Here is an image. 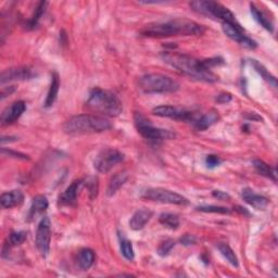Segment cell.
Here are the masks:
<instances>
[{
	"instance_id": "cb8c5ba5",
	"label": "cell",
	"mask_w": 278,
	"mask_h": 278,
	"mask_svg": "<svg viewBox=\"0 0 278 278\" xmlns=\"http://www.w3.org/2000/svg\"><path fill=\"white\" fill-rule=\"evenodd\" d=\"M253 166H254V169H256V171L260 174V175L272 179L273 181L277 180L276 169L272 168V166H269L264 161L259 160V159H257V160H253Z\"/></svg>"
},
{
	"instance_id": "ab89813d",
	"label": "cell",
	"mask_w": 278,
	"mask_h": 278,
	"mask_svg": "<svg viewBox=\"0 0 278 278\" xmlns=\"http://www.w3.org/2000/svg\"><path fill=\"white\" fill-rule=\"evenodd\" d=\"M237 212H239L240 214H243V215H250V213L247 211V209L245 208H242V206H236V208H234Z\"/></svg>"
},
{
	"instance_id": "f1b7e54d",
	"label": "cell",
	"mask_w": 278,
	"mask_h": 278,
	"mask_svg": "<svg viewBox=\"0 0 278 278\" xmlns=\"http://www.w3.org/2000/svg\"><path fill=\"white\" fill-rule=\"evenodd\" d=\"M159 222H160L163 226L170 229H177L180 224L178 217L173 213H162L161 215L159 217Z\"/></svg>"
},
{
	"instance_id": "4dcf8cb0",
	"label": "cell",
	"mask_w": 278,
	"mask_h": 278,
	"mask_svg": "<svg viewBox=\"0 0 278 278\" xmlns=\"http://www.w3.org/2000/svg\"><path fill=\"white\" fill-rule=\"evenodd\" d=\"M27 233L26 232H12L9 237H8V247H18L26 240Z\"/></svg>"
},
{
	"instance_id": "8d00e7d4",
	"label": "cell",
	"mask_w": 278,
	"mask_h": 278,
	"mask_svg": "<svg viewBox=\"0 0 278 278\" xmlns=\"http://www.w3.org/2000/svg\"><path fill=\"white\" fill-rule=\"evenodd\" d=\"M179 242L181 244H184V245H192V244H195L197 242V238L194 235L187 234V235H184L180 238Z\"/></svg>"
},
{
	"instance_id": "d6a6232c",
	"label": "cell",
	"mask_w": 278,
	"mask_h": 278,
	"mask_svg": "<svg viewBox=\"0 0 278 278\" xmlns=\"http://www.w3.org/2000/svg\"><path fill=\"white\" fill-rule=\"evenodd\" d=\"M175 247V241L173 239H166L165 241L161 242V244L159 245L158 248V254L161 257H166L168 254H170V252L172 251V249Z\"/></svg>"
},
{
	"instance_id": "e575fe53",
	"label": "cell",
	"mask_w": 278,
	"mask_h": 278,
	"mask_svg": "<svg viewBox=\"0 0 278 278\" xmlns=\"http://www.w3.org/2000/svg\"><path fill=\"white\" fill-rule=\"evenodd\" d=\"M87 186H88L90 197L95 198L98 194V182L96 178H91V180L87 181Z\"/></svg>"
},
{
	"instance_id": "7c38bea8",
	"label": "cell",
	"mask_w": 278,
	"mask_h": 278,
	"mask_svg": "<svg viewBox=\"0 0 278 278\" xmlns=\"http://www.w3.org/2000/svg\"><path fill=\"white\" fill-rule=\"evenodd\" d=\"M222 29H223L227 37H229L232 41L238 43L239 45L245 47V48L256 49L258 47L257 42L245 35L242 27L239 24L234 25L229 24V23H222Z\"/></svg>"
},
{
	"instance_id": "5bb4252c",
	"label": "cell",
	"mask_w": 278,
	"mask_h": 278,
	"mask_svg": "<svg viewBox=\"0 0 278 278\" xmlns=\"http://www.w3.org/2000/svg\"><path fill=\"white\" fill-rule=\"evenodd\" d=\"M26 105L24 101H15L10 107H8L2 114V124L4 126L11 125L17 122L22 114L25 112Z\"/></svg>"
},
{
	"instance_id": "2e32d148",
	"label": "cell",
	"mask_w": 278,
	"mask_h": 278,
	"mask_svg": "<svg viewBox=\"0 0 278 278\" xmlns=\"http://www.w3.org/2000/svg\"><path fill=\"white\" fill-rule=\"evenodd\" d=\"M219 120H220V115L218 111L210 110L209 112L197 116L196 120L193 123H194V127L197 131H205L210 129L212 125L218 123Z\"/></svg>"
},
{
	"instance_id": "3957f363",
	"label": "cell",
	"mask_w": 278,
	"mask_h": 278,
	"mask_svg": "<svg viewBox=\"0 0 278 278\" xmlns=\"http://www.w3.org/2000/svg\"><path fill=\"white\" fill-rule=\"evenodd\" d=\"M112 124L101 115L81 114L72 116L63 125V130L69 135H83L91 133H102L109 131Z\"/></svg>"
},
{
	"instance_id": "30bf717a",
	"label": "cell",
	"mask_w": 278,
	"mask_h": 278,
	"mask_svg": "<svg viewBox=\"0 0 278 278\" xmlns=\"http://www.w3.org/2000/svg\"><path fill=\"white\" fill-rule=\"evenodd\" d=\"M152 113L160 117H169L172 120L176 121H185V122H194L198 116L196 113L188 111L186 109L173 107V106H159L153 108Z\"/></svg>"
},
{
	"instance_id": "d590c367",
	"label": "cell",
	"mask_w": 278,
	"mask_h": 278,
	"mask_svg": "<svg viewBox=\"0 0 278 278\" xmlns=\"http://www.w3.org/2000/svg\"><path fill=\"white\" fill-rule=\"evenodd\" d=\"M215 100L218 103H221V105H225V103H228L233 100V96L229 92H221L220 95H218Z\"/></svg>"
},
{
	"instance_id": "7a4b0ae2",
	"label": "cell",
	"mask_w": 278,
	"mask_h": 278,
	"mask_svg": "<svg viewBox=\"0 0 278 278\" xmlns=\"http://www.w3.org/2000/svg\"><path fill=\"white\" fill-rule=\"evenodd\" d=\"M204 27L187 19H174L166 22L150 23L141 28L140 34L145 37L198 36L204 33Z\"/></svg>"
},
{
	"instance_id": "836d02e7",
	"label": "cell",
	"mask_w": 278,
	"mask_h": 278,
	"mask_svg": "<svg viewBox=\"0 0 278 278\" xmlns=\"http://www.w3.org/2000/svg\"><path fill=\"white\" fill-rule=\"evenodd\" d=\"M221 159L215 155H209L205 158V164L209 169H214L221 164Z\"/></svg>"
},
{
	"instance_id": "f35d334b",
	"label": "cell",
	"mask_w": 278,
	"mask_h": 278,
	"mask_svg": "<svg viewBox=\"0 0 278 278\" xmlns=\"http://www.w3.org/2000/svg\"><path fill=\"white\" fill-rule=\"evenodd\" d=\"M212 196L214 198H217L218 200H229L230 199V196L225 192H222V190H213Z\"/></svg>"
},
{
	"instance_id": "4316f807",
	"label": "cell",
	"mask_w": 278,
	"mask_h": 278,
	"mask_svg": "<svg viewBox=\"0 0 278 278\" xmlns=\"http://www.w3.org/2000/svg\"><path fill=\"white\" fill-rule=\"evenodd\" d=\"M47 6H48V3L47 2H41L37 5L33 15H32V18L28 21H26V23H25L26 29H34L37 26L38 21L41 20L42 15L45 13Z\"/></svg>"
},
{
	"instance_id": "7402d4cb",
	"label": "cell",
	"mask_w": 278,
	"mask_h": 278,
	"mask_svg": "<svg viewBox=\"0 0 278 278\" xmlns=\"http://www.w3.org/2000/svg\"><path fill=\"white\" fill-rule=\"evenodd\" d=\"M59 88H60L59 74L57 72H53L51 74V83H50V87H49V90H48V95H47V98L45 101L46 108H50L55 102V100H57Z\"/></svg>"
},
{
	"instance_id": "ac0fdd59",
	"label": "cell",
	"mask_w": 278,
	"mask_h": 278,
	"mask_svg": "<svg viewBox=\"0 0 278 278\" xmlns=\"http://www.w3.org/2000/svg\"><path fill=\"white\" fill-rule=\"evenodd\" d=\"M153 213L151 210L140 209L133 214L130 221V227L133 230H140L146 226V224L152 218Z\"/></svg>"
},
{
	"instance_id": "52a82bcc",
	"label": "cell",
	"mask_w": 278,
	"mask_h": 278,
	"mask_svg": "<svg viewBox=\"0 0 278 278\" xmlns=\"http://www.w3.org/2000/svg\"><path fill=\"white\" fill-rule=\"evenodd\" d=\"M134 123L138 133L149 141L159 142L164 139H171L172 137H174V134L170 131L155 127L152 123L140 112H136L134 114Z\"/></svg>"
},
{
	"instance_id": "5b68a950",
	"label": "cell",
	"mask_w": 278,
	"mask_h": 278,
	"mask_svg": "<svg viewBox=\"0 0 278 278\" xmlns=\"http://www.w3.org/2000/svg\"><path fill=\"white\" fill-rule=\"evenodd\" d=\"M138 85L145 94H170L179 89V84L175 79L159 73L142 75Z\"/></svg>"
},
{
	"instance_id": "83f0119b",
	"label": "cell",
	"mask_w": 278,
	"mask_h": 278,
	"mask_svg": "<svg viewBox=\"0 0 278 278\" xmlns=\"http://www.w3.org/2000/svg\"><path fill=\"white\" fill-rule=\"evenodd\" d=\"M218 249L221 252L222 256H223L230 264L235 267L239 266V262H238V258L235 254L234 250L229 247V244L225 243V242H220L218 244Z\"/></svg>"
},
{
	"instance_id": "603a6c76",
	"label": "cell",
	"mask_w": 278,
	"mask_h": 278,
	"mask_svg": "<svg viewBox=\"0 0 278 278\" xmlns=\"http://www.w3.org/2000/svg\"><path fill=\"white\" fill-rule=\"evenodd\" d=\"M127 178H129V174H127L126 172L116 173L109 181V185L107 188V195L109 197L114 196L117 193V190L125 184Z\"/></svg>"
},
{
	"instance_id": "6da1fadb",
	"label": "cell",
	"mask_w": 278,
	"mask_h": 278,
	"mask_svg": "<svg viewBox=\"0 0 278 278\" xmlns=\"http://www.w3.org/2000/svg\"><path fill=\"white\" fill-rule=\"evenodd\" d=\"M161 58L165 63L176 69L180 73L198 79V81L214 83L219 79V77L205 66L204 60H198L192 55L175 51H163Z\"/></svg>"
},
{
	"instance_id": "8992f818",
	"label": "cell",
	"mask_w": 278,
	"mask_h": 278,
	"mask_svg": "<svg viewBox=\"0 0 278 278\" xmlns=\"http://www.w3.org/2000/svg\"><path fill=\"white\" fill-rule=\"evenodd\" d=\"M189 6L194 11L206 15V17L219 19L222 23H229L234 25L239 24L236 21L234 13L220 3L211 2V0H198V2H192Z\"/></svg>"
},
{
	"instance_id": "d6986e66",
	"label": "cell",
	"mask_w": 278,
	"mask_h": 278,
	"mask_svg": "<svg viewBox=\"0 0 278 278\" xmlns=\"http://www.w3.org/2000/svg\"><path fill=\"white\" fill-rule=\"evenodd\" d=\"M24 201V195L19 189L11 190L9 193H5L0 197V203L4 209H11L18 206Z\"/></svg>"
},
{
	"instance_id": "277c9868",
	"label": "cell",
	"mask_w": 278,
	"mask_h": 278,
	"mask_svg": "<svg viewBox=\"0 0 278 278\" xmlns=\"http://www.w3.org/2000/svg\"><path fill=\"white\" fill-rule=\"evenodd\" d=\"M90 110L106 116H118L123 111L121 100L113 92L95 87L89 91L86 102Z\"/></svg>"
},
{
	"instance_id": "9c48e42d",
	"label": "cell",
	"mask_w": 278,
	"mask_h": 278,
	"mask_svg": "<svg viewBox=\"0 0 278 278\" xmlns=\"http://www.w3.org/2000/svg\"><path fill=\"white\" fill-rule=\"evenodd\" d=\"M124 160V155L113 148H107L100 151L94 161V166L99 173L106 174L112 170L115 165Z\"/></svg>"
},
{
	"instance_id": "4fadbf2b",
	"label": "cell",
	"mask_w": 278,
	"mask_h": 278,
	"mask_svg": "<svg viewBox=\"0 0 278 278\" xmlns=\"http://www.w3.org/2000/svg\"><path fill=\"white\" fill-rule=\"evenodd\" d=\"M35 73L33 70L28 67H19V68H11L7 69L0 75V83L3 85L10 82L17 81H27V79L33 78Z\"/></svg>"
},
{
	"instance_id": "9a60e30c",
	"label": "cell",
	"mask_w": 278,
	"mask_h": 278,
	"mask_svg": "<svg viewBox=\"0 0 278 278\" xmlns=\"http://www.w3.org/2000/svg\"><path fill=\"white\" fill-rule=\"evenodd\" d=\"M241 197L245 202L257 210H265L269 204V200L266 197L256 194L250 188L242 189Z\"/></svg>"
},
{
	"instance_id": "44dd1931",
	"label": "cell",
	"mask_w": 278,
	"mask_h": 278,
	"mask_svg": "<svg viewBox=\"0 0 278 278\" xmlns=\"http://www.w3.org/2000/svg\"><path fill=\"white\" fill-rule=\"evenodd\" d=\"M95 260H96V254L89 248H84L79 250L77 254V263L83 271H88L94 265Z\"/></svg>"
},
{
	"instance_id": "ba28073f",
	"label": "cell",
	"mask_w": 278,
	"mask_h": 278,
	"mask_svg": "<svg viewBox=\"0 0 278 278\" xmlns=\"http://www.w3.org/2000/svg\"><path fill=\"white\" fill-rule=\"evenodd\" d=\"M144 199L166 203V204H176V205H187L189 203L187 198L172 190L164 188H149L141 196Z\"/></svg>"
},
{
	"instance_id": "8fae6325",
	"label": "cell",
	"mask_w": 278,
	"mask_h": 278,
	"mask_svg": "<svg viewBox=\"0 0 278 278\" xmlns=\"http://www.w3.org/2000/svg\"><path fill=\"white\" fill-rule=\"evenodd\" d=\"M51 241V223L49 218H43L39 222L36 232V247L42 256L46 258L50 250Z\"/></svg>"
},
{
	"instance_id": "74e56055",
	"label": "cell",
	"mask_w": 278,
	"mask_h": 278,
	"mask_svg": "<svg viewBox=\"0 0 278 278\" xmlns=\"http://www.w3.org/2000/svg\"><path fill=\"white\" fill-rule=\"evenodd\" d=\"M3 155H8L11 158H15V159H22V160H28V157L23 155V153H20V152H17V151H12V150H6V149H3Z\"/></svg>"
},
{
	"instance_id": "d4e9b609",
	"label": "cell",
	"mask_w": 278,
	"mask_h": 278,
	"mask_svg": "<svg viewBox=\"0 0 278 278\" xmlns=\"http://www.w3.org/2000/svg\"><path fill=\"white\" fill-rule=\"evenodd\" d=\"M250 63H251V66L254 68V70L257 71V72L261 75V77L263 78L265 82H267L269 85L273 86L274 88H276V87H277V79H276V77L274 75H272L271 73H269L268 70L263 65H262V63H260L256 59H251Z\"/></svg>"
},
{
	"instance_id": "f546056e",
	"label": "cell",
	"mask_w": 278,
	"mask_h": 278,
	"mask_svg": "<svg viewBox=\"0 0 278 278\" xmlns=\"http://www.w3.org/2000/svg\"><path fill=\"white\" fill-rule=\"evenodd\" d=\"M118 238H120V248H121V252L123 254V257L126 260L133 261L135 258V253H134L132 242L127 239L125 236H123V234L118 235Z\"/></svg>"
},
{
	"instance_id": "484cf974",
	"label": "cell",
	"mask_w": 278,
	"mask_h": 278,
	"mask_svg": "<svg viewBox=\"0 0 278 278\" xmlns=\"http://www.w3.org/2000/svg\"><path fill=\"white\" fill-rule=\"evenodd\" d=\"M48 205H49V202L45 196L43 195L35 196L33 198V200H32L29 217H34L36 215V214L45 212L47 209H48Z\"/></svg>"
},
{
	"instance_id": "1f68e13d",
	"label": "cell",
	"mask_w": 278,
	"mask_h": 278,
	"mask_svg": "<svg viewBox=\"0 0 278 278\" xmlns=\"http://www.w3.org/2000/svg\"><path fill=\"white\" fill-rule=\"evenodd\" d=\"M197 211L204 212V213H220V214H228L230 210L225 206H218V205H200L197 206Z\"/></svg>"
},
{
	"instance_id": "ffe728a7",
	"label": "cell",
	"mask_w": 278,
	"mask_h": 278,
	"mask_svg": "<svg viewBox=\"0 0 278 278\" xmlns=\"http://www.w3.org/2000/svg\"><path fill=\"white\" fill-rule=\"evenodd\" d=\"M250 12H251V15L252 18L254 19V21H256L258 24H260L262 27L265 28L266 30L271 32V33H273L274 32V25L272 21L268 19L267 15L262 12L258 7H256V5L253 4H250Z\"/></svg>"
},
{
	"instance_id": "e0dca14e",
	"label": "cell",
	"mask_w": 278,
	"mask_h": 278,
	"mask_svg": "<svg viewBox=\"0 0 278 278\" xmlns=\"http://www.w3.org/2000/svg\"><path fill=\"white\" fill-rule=\"evenodd\" d=\"M84 185L83 179H77L74 180L72 184H71L65 193H63L60 197V203L65 205H73L76 203L77 200V195L79 189Z\"/></svg>"
},
{
	"instance_id": "60d3db41",
	"label": "cell",
	"mask_w": 278,
	"mask_h": 278,
	"mask_svg": "<svg viewBox=\"0 0 278 278\" xmlns=\"http://www.w3.org/2000/svg\"><path fill=\"white\" fill-rule=\"evenodd\" d=\"M13 90H14V88H13V86H11V88L9 89V91H8V92H10V94H11V92H12ZM5 97H6V92H5V90L3 89V91H2V99H4Z\"/></svg>"
}]
</instances>
